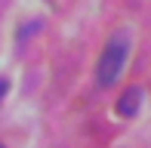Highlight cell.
<instances>
[{
	"mask_svg": "<svg viewBox=\"0 0 151 148\" xmlns=\"http://www.w3.org/2000/svg\"><path fill=\"white\" fill-rule=\"evenodd\" d=\"M127 56H129V37L127 34H114L105 43V50H102V56H99V65H96L99 86H111L114 80L120 77L123 65H127Z\"/></svg>",
	"mask_w": 151,
	"mask_h": 148,
	"instance_id": "obj_1",
	"label": "cell"
},
{
	"mask_svg": "<svg viewBox=\"0 0 151 148\" xmlns=\"http://www.w3.org/2000/svg\"><path fill=\"white\" fill-rule=\"evenodd\" d=\"M139 102H142V90H139V86L127 90V93L120 96V102H117V114H127V117H133L136 108H139Z\"/></svg>",
	"mask_w": 151,
	"mask_h": 148,
	"instance_id": "obj_2",
	"label": "cell"
},
{
	"mask_svg": "<svg viewBox=\"0 0 151 148\" xmlns=\"http://www.w3.org/2000/svg\"><path fill=\"white\" fill-rule=\"evenodd\" d=\"M6 90H9V80H6V77H0V99L6 96Z\"/></svg>",
	"mask_w": 151,
	"mask_h": 148,
	"instance_id": "obj_3",
	"label": "cell"
},
{
	"mask_svg": "<svg viewBox=\"0 0 151 148\" xmlns=\"http://www.w3.org/2000/svg\"><path fill=\"white\" fill-rule=\"evenodd\" d=\"M0 148H3V145H0Z\"/></svg>",
	"mask_w": 151,
	"mask_h": 148,
	"instance_id": "obj_4",
	"label": "cell"
}]
</instances>
